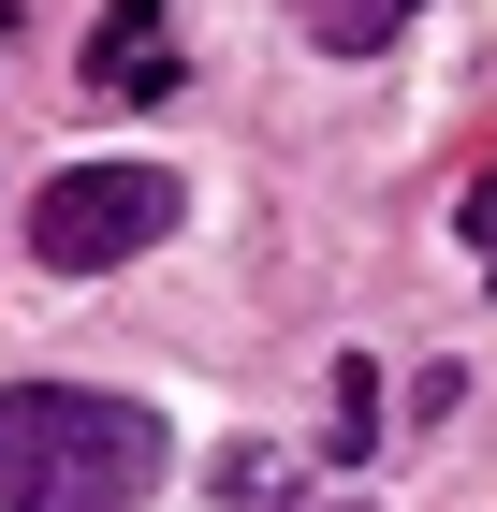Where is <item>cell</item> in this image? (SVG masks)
Segmentation results:
<instances>
[{
  "instance_id": "cell-1",
  "label": "cell",
  "mask_w": 497,
  "mask_h": 512,
  "mask_svg": "<svg viewBox=\"0 0 497 512\" xmlns=\"http://www.w3.org/2000/svg\"><path fill=\"white\" fill-rule=\"evenodd\" d=\"M176 469L147 395H88V381H15L0 395V512H132Z\"/></svg>"
},
{
  "instance_id": "cell-2",
  "label": "cell",
  "mask_w": 497,
  "mask_h": 512,
  "mask_svg": "<svg viewBox=\"0 0 497 512\" xmlns=\"http://www.w3.org/2000/svg\"><path fill=\"white\" fill-rule=\"evenodd\" d=\"M176 220H191V191H176L161 161H74V176L30 205V264L44 278H103V264H132V249H161Z\"/></svg>"
},
{
  "instance_id": "cell-3",
  "label": "cell",
  "mask_w": 497,
  "mask_h": 512,
  "mask_svg": "<svg viewBox=\"0 0 497 512\" xmlns=\"http://www.w3.org/2000/svg\"><path fill=\"white\" fill-rule=\"evenodd\" d=\"M176 74H191V59H176V15H161V0H103V30H88V59H74V88L88 103H176Z\"/></svg>"
},
{
  "instance_id": "cell-4",
  "label": "cell",
  "mask_w": 497,
  "mask_h": 512,
  "mask_svg": "<svg viewBox=\"0 0 497 512\" xmlns=\"http://www.w3.org/2000/svg\"><path fill=\"white\" fill-rule=\"evenodd\" d=\"M410 15H424V0H293V30H307V44H337V59H381Z\"/></svg>"
},
{
  "instance_id": "cell-5",
  "label": "cell",
  "mask_w": 497,
  "mask_h": 512,
  "mask_svg": "<svg viewBox=\"0 0 497 512\" xmlns=\"http://www.w3.org/2000/svg\"><path fill=\"white\" fill-rule=\"evenodd\" d=\"M366 439H381V366L337 352V381H322V469H351Z\"/></svg>"
},
{
  "instance_id": "cell-6",
  "label": "cell",
  "mask_w": 497,
  "mask_h": 512,
  "mask_svg": "<svg viewBox=\"0 0 497 512\" xmlns=\"http://www.w3.org/2000/svg\"><path fill=\"white\" fill-rule=\"evenodd\" d=\"M454 220H468V249H483V278H497V176H468V205H454Z\"/></svg>"
},
{
  "instance_id": "cell-7",
  "label": "cell",
  "mask_w": 497,
  "mask_h": 512,
  "mask_svg": "<svg viewBox=\"0 0 497 512\" xmlns=\"http://www.w3.org/2000/svg\"><path fill=\"white\" fill-rule=\"evenodd\" d=\"M0 30H15V0H0Z\"/></svg>"
}]
</instances>
